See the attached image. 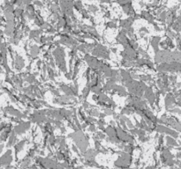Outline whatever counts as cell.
I'll return each instance as SVG.
<instances>
[{"label": "cell", "mask_w": 181, "mask_h": 169, "mask_svg": "<svg viewBox=\"0 0 181 169\" xmlns=\"http://www.w3.org/2000/svg\"><path fill=\"white\" fill-rule=\"evenodd\" d=\"M68 137H70L73 143L76 145L80 151V152L82 154L84 152H86L89 147V137L82 130H76L71 134L68 135Z\"/></svg>", "instance_id": "6da1fadb"}, {"label": "cell", "mask_w": 181, "mask_h": 169, "mask_svg": "<svg viewBox=\"0 0 181 169\" xmlns=\"http://www.w3.org/2000/svg\"><path fill=\"white\" fill-rule=\"evenodd\" d=\"M118 158L114 162V167L117 169H128L133 163L132 153L126 152L124 151L117 152Z\"/></svg>", "instance_id": "7a4b0ae2"}, {"label": "cell", "mask_w": 181, "mask_h": 169, "mask_svg": "<svg viewBox=\"0 0 181 169\" xmlns=\"http://www.w3.org/2000/svg\"><path fill=\"white\" fill-rule=\"evenodd\" d=\"M92 56L103 60H110L111 59V53L107 47L102 44H96L93 51L91 52Z\"/></svg>", "instance_id": "3957f363"}, {"label": "cell", "mask_w": 181, "mask_h": 169, "mask_svg": "<svg viewBox=\"0 0 181 169\" xmlns=\"http://www.w3.org/2000/svg\"><path fill=\"white\" fill-rule=\"evenodd\" d=\"M13 161V151L11 149H8L2 156L0 157V168L11 166V164H12Z\"/></svg>", "instance_id": "277c9868"}, {"label": "cell", "mask_w": 181, "mask_h": 169, "mask_svg": "<svg viewBox=\"0 0 181 169\" xmlns=\"http://www.w3.org/2000/svg\"><path fill=\"white\" fill-rule=\"evenodd\" d=\"M31 128V122H24L21 121L20 122H19L16 126H14L13 131L17 134V135H23L24 133H26L27 130Z\"/></svg>", "instance_id": "5b68a950"}, {"label": "cell", "mask_w": 181, "mask_h": 169, "mask_svg": "<svg viewBox=\"0 0 181 169\" xmlns=\"http://www.w3.org/2000/svg\"><path fill=\"white\" fill-rule=\"evenodd\" d=\"M176 103L177 101H176V97L174 96V94L172 92H168L164 98V106L166 107V110L170 111L176 106Z\"/></svg>", "instance_id": "8992f818"}, {"label": "cell", "mask_w": 181, "mask_h": 169, "mask_svg": "<svg viewBox=\"0 0 181 169\" xmlns=\"http://www.w3.org/2000/svg\"><path fill=\"white\" fill-rule=\"evenodd\" d=\"M98 153H99V152L97 150L89 148L86 152H84L82 153V157H83L84 161H91V160H95V157L97 156Z\"/></svg>", "instance_id": "52a82bcc"}, {"label": "cell", "mask_w": 181, "mask_h": 169, "mask_svg": "<svg viewBox=\"0 0 181 169\" xmlns=\"http://www.w3.org/2000/svg\"><path fill=\"white\" fill-rule=\"evenodd\" d=\"M14 67L18 71H20L25 67V60L21 56L16 55L14 56Z\"/></svg>", "instance_id": "ba28073f"}, {"label": "cell", "mask_w": 181, "mask_h": 169, "mask_svg": "<svg viewBox=\"0 0 181 169\" xmlns=\"http://www.w3.org/2000/svg\"><path fill=\"white\" fill-rule=\"evenodd\" d=\"M33 165V158L30 157L26 156L20 163L19 169H28Z\"/></svg>", "instance_id": "9c48e42d"}, {"label": "cell", "mask_w": 181, "mask_h": 169, "mask_svg": "<svg viewBox=\"0 0 181 169\" xmlns=\"http://www.w3.org/2000/svg\"><path fill=\"white\" fill-rule=\"evenodd\" d=\"M42 52L41 48H39L37 45L34 44L29 48V56L32 57V59H36L38 58L40 53Z\"/></svg>", "instance_id": "30bf717a"}, {"label": "cell", "mask_w": 181, "mask_h": 169, "mask_svg": "<svg viewBox=\"0 0 181 169\" xmlns=\"http://www.w3.org/2000/svg\"><path fill=\"white\" fill-rule=\"evenodd\" d=\"M17 134L14 132V131H12V133H11V135H10V137H9V138H8V140H7V143H6V148H8V149H10L11 147H13L14 146L16 143H18L17 141H18V137H17Z\"/></svg>", "instance_id": "8fae6325"}, {"label": "cell", "mask_w": 181, "mask_h": 169, "mask_svg": "<svg viewBox=\"0 0 181 169\" xmlns=\"http://www.w3.org/2000/svg\"><path fill=\"white\" fill-rule=\"evenodd\" d=\"M113 92L117 93V95H119L120 97H126L128 95V91L126 90V86H123V85H117L115 88V90Z\"/></svg>", "instance_id": "7c38bea8"}, {"label": "cell", "mask_w": 181, "mask_h": 169, "mask_svg": "<svg viewBox=\"0 0 181 169\" xmlns=\"http://www.w3.org/2000/svg\"><path fill=\"white\" fill-rule=\"evenodd\" d=\"M26 143H27L26 139H23V140L18 142V143L14 145V151H15V154H16V156H17L20 152L23 151V149H24V147H25V145H26Z\"/></svg>", "instance_id": "4fadbf2b"}, {"label": "cell", "mask_w": 181, "mask_h": 169, "mask_svg": "<svg viewBox=\"0 0 181 169\" xmlns=\"http://www.w3.org/2000/svg\"><path fill=\"white\" fill-rule=\"evenodd\" d=\"M159 42H160V37H153V39L151 40V41H150L151 47H152L155 54L160 50H159V45H160Z\"/></svg>", "instance_id": "5bb4252c"}, {"label": "cell", "mask_w": 181, "mask_h": 169, "mask_svg": "<svg viewBox=\"0 0 181 169\" xmlns=\"http://www.w3.org/2000/svg\"><path fill=\"white\" fill-rule=\"evenodd\" d=\"M133 114H135V110L133 107H131L129 106H126V105L120 111V115H123V116H131V115H133Z\"/></svg>", "instance_id": "9a60e30c"}, {"label": "cell", "mask_w": 181, "mask_h": 169, "mask_svg": "<svg viewBox=\"0 0 181 169\" xmlns=\"http://www.w3.org/2000/svg\"><path fill=\"white\" fill-rule=\"evenodd\" d=\"M165 143H166V146L170 148H172V147H175L178 145V143L175 140V138L170 136H168V135L165 137Z\"/></svg>", "instance_id": "2e32d148"}, {"label": "cell", "mask_w": 181, "mask_h": 169, "mask_svg": "<svg viewBox=\"0 0 181 169\" xmlns=\"http://www.w3.org/2000/svg\"><path fill=\"white\" fill-rule=\"evenodd\" d=\"M87 112H88V115L89 116H90L92 117H99V115H100V111H99V109L95 106V107H91L89 109H88L87 110Z\"/></svg>", "instance_id": "e0dca14e"}, {"label": "cell", "mask_w": 181, "mask_h": 169, "mask_svg": "<svg viewBox=\"0 0 181 169\" xmlns=\"http://www.w3.org/2000/svg\"><path fill=\"white\" fill-rule=\"evenodd\" d=\"M90 92H91L90 87L88 86H86L83 88L82 92H81V101H86V99L89 97Z\"/></svg>", "instance_id": "ac0fdd59"}, {"label": "cell", "mask_w": 181, "mask_h": 169, "mask_svg": "<svg viewBox=\"0 0 181 169\" xmlns=\"http://www.w3.org/2000/svg\"><path fill=\"white\" fill-rule=\"evenodd\" d=\"M105 125H106V122H105L104 119H99V120H97V122H96V126H97L98 130H103V131H104V129L106 128Z\"/></svg>", "instance_id": "d6986e66"}, {"label": "cell", "mask_w": 181, "mask_h": 169, "mask_svg": "<svg viewBox=\"0 0 181 169\" xmlns=\"http://www.w3.org/2000/svg\"><path fill=\"white\" fill-rule=\"evenodd\" d=\"M103 112H104L106 116H113V114L115 113L114 109H112L111 107H104V109H103Z\"/></svg>", "instance_id": "ffe728a7"}, {"label": "cell", "mask_w": 181, "mask_h": 169, "mask_svg": "<svg viewBox=\"0 0 181 169\" xmlns=\"http://www.w3.org/2000/svg\"><path fill=\"white\" fill-rule=\"evenodd\" d=\"M97 126L96 125H95V124H90V125H89V127H88V130L89 131V132H92V133H95L96 131H97Z\"/></svg>", "instance_id": "44dd1931"}, {"label": "cell", "mask_w": 181, "mask_h": 169, "mask_svg": "<svg viewBox=\"0 0 181 169\" xmlns=\"http://www.w3.org/2000/svg\"><path fill=\"white\" fill-rule=\"evenodd\" d=\"M71 149H72V151H73V152H75V153H79V152H80L79 149H78V147L74 144V143L72 145V148H71Z\"/></svg>", "instance_id": "7402d4cb"}, {"label": "cell", "mask_w": 181, "mask_h": 169, "mask_svg": "<svg viewBox=\"0 0 181 169\" xmlns=\"http://www.w3.org/2000/svg\"><path fill=\"white\" fill-rule=\"evenodd\" d=\"M110 125L112 126V127H117L116 120H111V121H110Z\"/></svg>", "instance_id": "603a6c76"}, {"label": "cell", "mask_w": 181, "mask_h": 169, "mask_svg": "<svg viewBox=\"0 0 181 169\" xmlns=\"http://www.w3.org/2000/svg\"><path fill=\"white\" fill-rule=\"evenodd\" d=\"M4 148H5V144L3 143H0V154L3 152V151H4Z\"/></svg>", "instance_id": "cb8c5ba5"}, {"label": "cell", "mask_w": 181, "mask_h": 169, "mask_svg": "<svg viewBox=\"0 0 181 169\" xmlns=\"http://www.w3.org/2000/svg\"><path fill=\"white\" fill-rule=\"evenodd\" d=\"M155 166H148V167H145L144 169H155Z\"/></svg>", "instance_id": "d4e9b609"}, {"label": "cell", "mask_w": 181, "mask_h": 169, "mask_svg": "<svg viewBox=\"0 0 181 169\" xmlns=\"http://www.w3.org/2000/svg\"><path fill=\"white\" fill-rule=\"evenodd\" d=\"M111 51L113 53H117V50L116 48H111Z\"/></svg>", "instance_id": "484cf974"}]
</instances>
